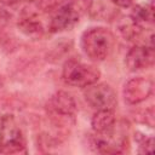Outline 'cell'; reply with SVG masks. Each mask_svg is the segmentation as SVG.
Returning <instances> with one entry per match:
<instances>
[{
	"label": "cell",
	"mask_w": 155,
	"mask_h": 155,
	"mask_svg": "<svg viewBox=\"0 0 155 155\" xmlns=\"http://www.w3.org/2000/svg\"><path fill=\"white\" fill-rule=\"evenodd\" d=\"M115 46L113 33L103 27H94L86 30L81 36V48L85 56L93 62L107 59Z\"/></svg>",
	"instance_id": "1"
},
{
	"label": "cell",
	"mask_w": 155,
	"mask_h": 155,
	"mask_svg": "<svg viewBox=\"0 0 155 155\" xmlns=\"http://www.w3.org/2000/svg\"><path fill=\"white\" fill-rule=\"evenodd\" d=\"M92 0H70L61 5L51 22H50V30L52 33L63 31L67 29H71L81 18V16L91 7Z\"/></svg>",
	"instance_id": "2"
},
{
	"label": "cell",
	"mask_w": 155,
	"mask_h": 155,
	"mask_svg": "<svg viewBox=\"0 0 155 155\" xmlns=\"http://www.w3.org/2000/svg\"><path fill=\"white\" fill-rule=\"evenodd\" d=\"M99 76L101 73L96 67L91 64H86L75 58L67 61L62 70V78L64 82L76 87L90 86L97 82Z\"/></svg>",
	"instance_id": "3"
},
{
	"label": "cell",
	"mask_w": 155,
	"mask_h": 155,
	"mask_svg": "<svg viewBox=\"0 0 155 155\" xmlns=\"http://www.w3.org/2000/svg\"><path fill=\"white\" fill-rule=\"evenodd\" d=\"M25 151V140L21 128L10 115L0 116V153L15 154Z\"/></svg>",
	"instance_id": "4"
},
{
	"label": "cell",
	"mask_w": 155,
	"mask_h": 155,
	"mask_svg": "<svg viewBox=\"0 0 155 155\" xmlns=\"http://www.w3.org/2000/svg\"><path fill=\"white\" fill-rule=\"evenodd\" d=\"M84 96L86 102L96 110L115 109L117 104L116 93L108 84H92L85 87Z\"/></svg>",
	"instance_id": "5"
},
{
	"label": "cell",
	"mask_w": 155,
	"mask_h": 155,
	"mask_svg": "<svg viewBox=\"0 0 155 155\" xmlns=\"http://www.w3.org/2000/svg\"><path fill=\"white\" fill-rule=\"evenodd\" d=\"M153 92V81L148 78L136 76L130 79L122 90L124 99L128 104H138L145 101Z\"/></svg>",
	"instance_id": "6"
},
{
	"label": "cell",
	"mask_w": 155,
	"mask_h": 155,
	"mask_svg": "<svg viewBox=\"0 0 155 155\" xmlns=\"http://www.w3.org/2000/svg\"><path fill=\"white\" fill-rule=\"evenodd\" d=\"M154 50L148 46H133L126 54V65L131 71L143 70L154 64Z\"/></svg>",
	"instance_id": "7"
},
{
	"label": "cell",
	"mask_w": 155,
	"mask_h": 155,
	"mask_svg": "<svg viewBox=\"0 0 155 155\" xmlns=\"http://www.w3.org/2000/svg\"><path fill=\"white\" fill-rule=\"evenodd\" d=\"M47 107L52 113L63 116H71L76 109L74 98L64 91H59L54 93L48 101Z\"/></svg>",
	"instance_id": "8"
},
{
	"label": "cell",
	"mask_w": 155,
	"mask_h": 155,
	"mask_svg": "<svg viewBox=\"0 0 155 155\" xmlns=\"http://www.w3.org/2000/svg\"><path fill=\"white\" fill-rule=\"evenodd\" d=\"M115 114L113 109H101L92 117V128L97 134H107L115 128Z\"/></svg>",
	"instance_id": "9"
},
{
	"label": "cell",
	"mask_w": 155,
	"mask_h": 155,
	"mask_svg": "<svg viewBox=\"0 0 155 155\" xmlns=\"http://www.w3.org/2000/svg\"><path fill=\"white\" fill-rule=\"evenodd\" d=\"M131 21L140 29L150 27L154 23V11L151 5H138L132 10Z\"/></svg>",
	"instance_id": "10"
},
{
	"label": "cell",
	"mask_w": 155,
	"mask_h": 155,
	"mask_svg": "<svg viewBox=\"0 0 155 155\" xmlns=\"http://www.w3.org/2000/svg\"><path fill=\"white\" fill-rule=\"evenodd\" d=\"M21 29L28 35V36H40L42 34V27L39 22L33 21V18H27L21 23Z\"/></svg>",
	"instance_id": "11"
},
{
	"label": "cell",
	"mask_w": 155,
	"mask_h": 155,
	"mask_svg": "<svg viewBox=\"0 0 155 155\" xmlns=\"http://www.w3.org/2000/svg\"><path fill=\"white\" fill-rule=\"evenodd\" d=\"M64 0H38L36 4H38V7L45 10V11H50L51 8H54V7H59V4H62Z\"/></svg>",
	"instance_id": "12"
},
{
	"label": "cell",
	"mask_w": 155,
	"mask_h": 155,
	"mask_svg": "<svg viewBox=\"0 0 155 155\" xmlns=\"http://www.w3.org/2000/svg\"><path fill=\"white\" fill-rule=\"evenodd\" d=\"M8 19H10L8 12L2 7H0V31L6 27V24L8 23Z\"/></svg>",
	"instance_id": "13"
},
{
	"label": "cell",
	"mask_w": 155,
	"mask_h": 155,
	"mask_svg": "<svg viewBox=\"0 0 155 155\" xmlns=\"http://www.w3.org/2000/svg\"><path fill=\"white\" fill-rule=\"evenodd\" d=\"M114 5L120 6V7H128L132 4V0H110Z\"/></svg>",
	"instance_id": "14"
},
{
	"label": "cell",
	"mask_w": 155,
	"mask_h": 155,
	"mask_svg": "<svg viewBox=\"0 0 155 155\" xmlns=\"http://www.w3.org/2000/svg\"><path fill=\"white\" fill-rule=\"evenodd\" d=\"M19 1H21V0H0V2H1V4L7 5V6H10V5H15V4L19 2Z\"/></svg>",
	"instance_id": "15"
}]
</instances>
